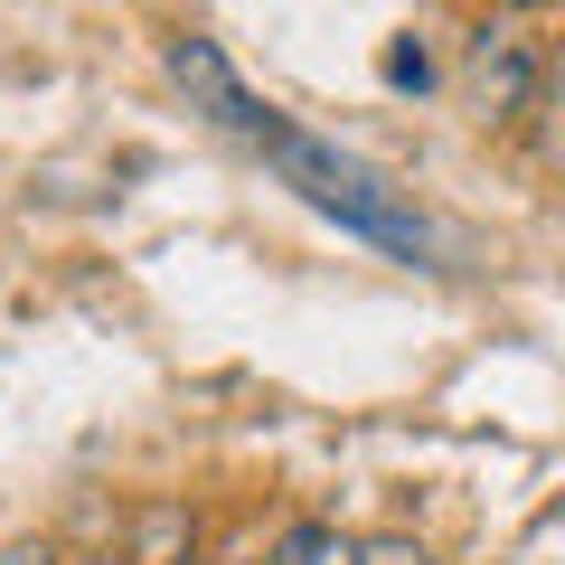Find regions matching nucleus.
<instances>
[{"label":"nucleus","mask_w":565,"mask_h":565,"mask_svg":"<svg viewBox=\"0 0 565 565\" xmlns=\"http://www.w3.org/2000/svg\"><path fill=\"white\" fill-rule=\"evenodd\" d=\"M255 151L274 161V180H282V189H302V199L321 207L330 226H349V236L386 245V255H405V264H434V226H424L415 207H405L396 189H386L377 170L359 161V151H340V141L302 132V122H274Z\"/></svg>","instance_id":"f257e3e1"},{"label":"nucleus","mask_w":565,"mask_h":565,"mask_svg":"<svg viewBox=\"0 0 565 565\" xmlns=\"http://www.w3.org/2000/svg\"><path fill=\"white\" fill-rule=\"evenodd\" d=\"M161 66H170V85L189 95V114H207L217 132H236V141H264V132L282 122L274 104L245 95V76L226 66V47H217V39H170V47H161Z\"/></svg>","instance_id":"f03ea898"},{"label":"nucleus","mask_w":565,"mask_h":565,"mask_svg":"<svg viewBox=\"0 0 565 565\" xmlns=\"http://www.w3.org/2000/svg\"><path fill=\"white\" fill-rule=\"evenodd\" d=\"M546 95V47L527 29H481L471 39V104L481 122H527Z\"/></svg>","instance_id":"7ed1b4c3"},{"label":"nucleus","mask_w":565,"mask_h":565,"mask_svg":"<svg viewBox=\"0 0 565 565\" xmlns=\"http://www.w3.org/2000/svg\"><path fill=\"white\" fill-rule=\"evenodd\" d=\"M264 565H359V537H340L330 519H292V527L274 537V556H264Z\"/></svg>","instance_id":"20e7f679"},{"label":"nucleus","mask_w":565,"mask_h":565,"mask_svg":"<svg viewBox=\"0 0 565 565\" xmlns=\"http://www.w3.org/2000/svg\"><path fill=\"white\" fill-rule=\"evenodd\" d=\"M537 151H546V170L565 180V39L546 47V95H537Z\"/></svg>","instance_id":"39448f33"},{"label":"nucleus","mask_w":565,"mask_h":565,"mask_svg":"<svg viewBox=\"0 0 565 565\" xmlns=\"http://www.w3.org/2000/svg\"><path fill=\"white\" fill-rule=\"evenodd\" d=\"M386 85H415V95H424V85H434V57H424L415 39H396V47H386Z\"/></svg>","instance_id":"423d86ee"},{"label":"nucleus","mask_w":565,"mask_h":565,"mask_svg":"<svg viewBox=\"0 0 565 565\" xmlns=\"http://www.w3.org/2000/svg\"><path fill=\"white\" fill-rule=\"evenodd\" d=\"M359 565H434V556H424L415 537H367V546H359Z\"/></svg>","instance_id":"0eeeda50"},{"label":"nucleus","mask_w":565,"mask_h":565,"mask_svg":"<svg viewBox=\"0 0 565 565\" xmlns=\"http://www.w3.org/2000/svg\"><path fill=\"white\" fill-rule=\"evenodd\" d=\"M0 565H66V556H57V546H10Z\"/></svg>","instance_id":"6e6552de"},{"label":"nucleus","mask_w":565,"mask_h":565,"mask_svg":"<svg viewBox=\"0 0 565 565\" xmlns=\"http://www.w3.org/2000/svg\"><path fill=\"white\" fill-rule=\"evenodd\" d=\"M236 565H255V556H236Z\"/></svg>","instance_id":"1a4fd4ad"},{"label":"nucleus","mask_w":565,"mask_h":565,"mask_svg":"<svg viewBox=\"0 0 565 565\" xmlns=\"http://www.w3.org/2000/svg\"><path fill=\"white\" fill-rule=\"evenodd\" d=\"M519 10H527V0H519Z\"/></svg>","instance_id":"9d476101"},{"label":"nucleus","mask_w":565,"mask_h":565,"mask_svg":"<svg viewBox=\"0 0 565 565\" xmlns=\"http://www.w3.org/2000/svg\"><path fill=\"white\" fill-rule=\"evenodd\" d=\"M180 565H189V556H180Z\"/></svg>","instance_id":"9b49d317"}]
</instances>
